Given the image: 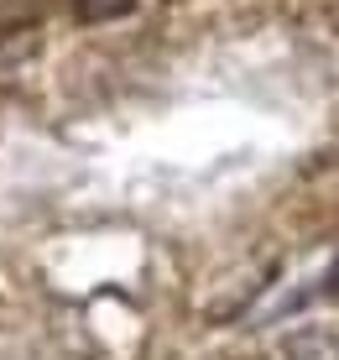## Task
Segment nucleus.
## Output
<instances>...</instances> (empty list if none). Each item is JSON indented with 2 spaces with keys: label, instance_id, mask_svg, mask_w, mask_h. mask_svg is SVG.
<instances>
[{
  "label": "nucleus",
  "instance_id": "nucleus-1",
  "mask_svg": "<svg viewBox=\"0 0 339 360\" xmlns=\"http://www.w3.org/2000/svg\"><path fill=\"white\" fill-rule=\"evenodd\" d=\"M131 6H136V0H79V21H115Z\"/></svg>",
  "mask_w": 339,
  "mask_h": 360
},
{
  "label": "nucleus",
  "instance_id": "nucleus-2",
  "mask_svg": "<svg viewBox=\"0 0 339 360\" xmlns=\"http://www.w3.org/2000/svg\"><path fill=\"white\" fill-rule=\"evenodd\" d=\"M329 282H334V297H339V266H334V277H329Z\"/></svg>",
  "mask_w": 339,
  "mask_h": 360
}]
</instances>
